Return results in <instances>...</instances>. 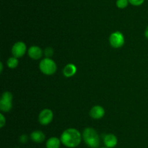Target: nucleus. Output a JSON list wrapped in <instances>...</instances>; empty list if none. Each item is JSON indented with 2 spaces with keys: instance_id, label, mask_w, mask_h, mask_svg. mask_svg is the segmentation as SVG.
Returning <instances> with one entry per match:
<instances>
[{
  "instance_id": "1",
  "label": "nucleus",
  "mask_w": 148,
  "mask_h": 148,
  "mask_svg": "<svg viewBox=\"0 0 148 148\" xmlns=\"http://www.w3.org/2000/svg\"><path fill=\"white\" fill-rule=\"evenodd\" d=\"M82 135L76 129L69 128L62 132L61 135V142L65 147L69 148L77 147L81 143Z\"/></svg>"
},
{
  "instance_id": "2",
  "label": "nucleus",
  "mask_w": 148,
  "mask_h": 148,
  "mask_svg": "<svg viewBox=\"0 0 148 148\" xmlns=\"http://www.w3.org/2000/svg\"><path fill=\"white\" fill-rule=\"evenodd\" d=\"M82 139L85 145L90 148H98L100 145V137L98 132L93 128L88 127L82 132Z\"/></svg>"
},
{
  "instance_id": "3",
  "label": "nucleus",
  "mask_w": 148,
  "mask_h": 148,
  "mask_svg": "<svg viewBox=\"0 0 148 148\" xmlns=\"http://www.w3.org/2000/svg\"><path fill=\"white\" fill-rule=\"evenodd\" d=\"M56 68L57 66L56 62L51 58H44L39 63V69L45 75H53L56 73Z\"/></svg>"
},
{
  "instance_id": "4",
  "label": "nucleus",
  "mask_w": 148,
  "mask_h": 148,
  "mask_svg": "<svg viewBox=\"0 0 148 148\" xmlns=\"http://www.w3.org/2000/svg\"><path fill=\"white\" fill-rule=\"evenodd\" d=\"M12 94L10 91H4L0 100V110L2 112H9L12 107Z\"/></svg>"
},
{
  "instance_id": "5",
  "label": "nucleus",
  "mask_w": 148,
  "mask_h": 148,
  "mask_svg": "<svg viewBox=\"0 0 148 148\" xmlns=\"http://www.w3.org/2000/svg\"><path fill=\"white\" fill-rule=\"evenodd\" d=\"M124 36L120 31H115L111 33L109 36V43L112 47L120 48L124 44Z\"/></svg>"
},
{
  "instance_id": "6",
  "label": "nucleus",
  "mask_w": 148,
  "mask_h": 148,
  "mask_svg": "<svg viewBox=\"0 0 148 148\" xmlns=\"http://www.w3.org/2000/svg\"><path fill=\"white\" fill-rule=\"evenodd\" d=\"M53 113L50 109H43L39 113L38 121L40 124L43 125V126L49 124L53 120Z\"/></svg>"
},
{
  "instance_id": "7",
  "label": "nucleus",
  "mask_w": 148,
  "mask_h": 148,
  "mask_svg": "<svg viewBox=\"0 0 148 148\" xmlns=\"http://www.w3.org/2000/svg\"><path fill=\"white\" fill-rule=\"evenodd\" d=\"M27 46L23 41H17L12 47V54L17 58H20L25 54Z\"/></svg>"
},
{
  "instance_id": "8",
  "label": "nucleus",
  "mask_w": 148,
  "mask_h": 148,
  "mask_svg": "<svg viewBox=\"0 0 148 148\" xmlns=\"http://www.w3.org/2000/svg\"><path fill=\"white\" fill-rule=\"evenodd\" d=\"M105 115V110L102 106L95 105L90 110V116L93 119H101Z\"/></svg>"
},
{
  "instance_id": "9",
  "label": "nucleus",
  "mask_w": 148,
  "mask_h": 148,
  "mask_svg": "<svg viewBox=\"0 0 148 148\" xmlns=\"http://www.w3.org/2000/svg\"><path fill=\"white\" fill-rule=\"evenodd\" d=\"M104 145L108 148L115 147L118 143V139L116 136L113 133H107L104 136L103 138Z\"/></svg>"
},
{
  "instance_id": "10",
  "label": "nucleus",
  "mask_w": 148,
  "mask_h": 148,
  "mask_svg": "<svg viewBox=\"0 0 148 148\" xmlns=\"http://www.w3.org/2000/svg\"><path fill=\"white\" fill-rule=\"evenodd\" d=\"M29 57L33 59H39L43 55V51L38 46H31L27 51Z\"/></svg>"
},
{
  "instance_id": "11",
  "label": "nucleus",
  "mask_w": 148,
  "mask_h": 148,
  "mask_svg": "<svg viewBox=\"0 0 148 148\" xmlns=\"http://www.w3.org/2000/svg\"><path fill=\"white\" fill-rule=\"evenodd\" d=\"M30 139L33 142H36V143H41L46 139V135L41 131H33L30 133Z\"/></svg>"
},
{
  "instance_id": "12",
  "label": "nucleus",
  "mask_w": 148,
  "mask_h": 148,
  "mask_svg": "<svg viewBox=\"0 0 148 148\" xmlns=\"http://www.w3.org/2000/svg\"><path fill=\"white\" fill-rule=\"evenodd\" d=\"M77 73V67L76 65H74L72 63L67 64L66 66L64 67L63 70V74L65 77H72L75 75Z\"/></svg>"
},
{
  "instance_id": "13",
  "label": "nucleus",
  "mask_w": 148,
  "mask_h": 148,
  "mask_svg": "<svg viewBox=\"0 0 148 148\" xmlns=\"http://www.w3.org/2000/svg\"><path fill=\"white\" fill-rule=\"evenodd\" d=\"M61 139L56 136H52L47 139L46 143V148H59L61 146Z\"/></svg>"
},
{
  "instance_id": "14",
  "label": "nucleus",
  "mask_w": 148,
  "mask_h": 148,
  "mask_svg": "<svg viewBox=\"0 0 148 148\" xmlns=\"http://www.w3.org/2000/svg\"><path fill=\"white\" fill-rule=\"evenodd\" d=\"M18 58L15 57H11L9 58L7 61V66L9 67L11 69H14L18 65Z\"/></svg>"
},
{
  "instance_id": "15",
  "label": "nucleus",
  "mask_w": 148,
  "mask_h": 148,
  "mask_svg": "<svg viewBox=\"0 0 148 148\" xmlns=\"http://www.w3.org/2000/svg\"><path fill=\"white\" fill-rule=\"evenodd\" d=\"M130 4L128 0H116V7L119 9H124Z\"/></svg>"
},
{
  "instance_id": "16",
  "label": "nucleus",
  "mask_w": 148,
  "mask_h": 148,
  "mask_svg": "<svg viewBox=\"0 0 148 148\" xmlns=\"http://www.w3.org/2000/svg\"><path fill=\"white\" fill-rule=\"evenodd\" d=\"M53 54V50L51 47H47L45 49L44 51V55L46 57L50 58V57H51Z\"/></svg>"
},
{
  "instance_id": "17",
  "label": "nucleus",
  "mask_w": 148,
  "mask_h": 148,
  "mask_svg": "<svg viewBox=\"0 0 148 148\" xmlns=\"http://www.w3.org/2000/svg\"><path fill=\"white\" fill-rule=\"evenodd\" d=\"M130 4L133 6H140L145 2V0H128Z\"/></svg>"
},
{
  "instance_id": "18",
  "label": "nucleus",
  "mask_w": 148,
  "mask_h": 148,
  "mask_svg": "<svg viewBox=\"0 0 148 148\" xmlns=\"http://www.w3.org/2000/svg\"><path fill=\"white\" fill-rule=\"evenodd\" d=\"M20 142L22 144H25L27 143L28 141V136L26 134H23L20 136Z\"/></svg>"
},
{
  "instance_id": "19",
  "label": "nucleus",
  "mask_w": 148,
  "mask_h": 148,
  "mask_svg": "<svg viewBox=\"0 0 148 148\" xmlns=\"http://www.w3.org/2000/svg\"><path fill=\"white\" fill-rule=\"evenodd\" d=\"M6 123V118L3 114H0V127L3 128Z\"/></svg>"
},
{
  "instance_id": "20",
  "label": "nucleus",
  "mask_w": 148,
  "mask_h": 148,
  "mask_svg": "<svg viewBox=\"0 0 148 148\" xmlns=\"http://www.w3.org/2000/svg\"><path fill=\"white\" fill-rule=\"evenodd\" d=\"M145 37L148 39V26L146 28L145 31Z\"/></svg>"
},
{
  "instance_id": "21",
  "label": "nucleus",
  "mask_w": 148,
  "mask_h": 148,
  "mask_svg": "<svg viewBox=\"0 0 148 148\" xmlns=\"http://www.w3.org/2000/svg\"><path fill=\"white\" fill-rule=\"evenodd\" d=\"M0 65H1V70H0V71H1V72H2V70H3V64H2V62H0Z\"/></svg>"
},
{
  "instance_id": "22",
  "label": "nucleus",
  "mask_w": 148,
  "mask_h": 148,
  "mask_svg": "<svg viewBox=\"0 0 148 148\" xmlns=\"http://www.w3.org/2000/svg\"><path fill=\"white\" fill-rule=\"evenodd\" d=\"M101 148H108V147H101Z\"/></svg>"
},
{
  "instance_id": "23",
  "label": "nucleus",
  "mask_w": 148,
  "mask_h": 148,
  "mask_svg": "<svg viewBox=\"0 0 148 148\" xmlns=\"http://www.w3.org/2000/svg\"><path fill=\"white\" fill-rule=\"evenodd\" d=\"M16 148H19V147H16Z\"/></svg>"
}]
</instances>
